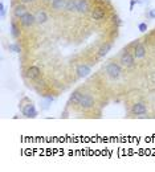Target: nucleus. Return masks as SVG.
Returning <instances> with one entry per match:
<instances>
[{"label": "nucleus", "mask_w": 155, "mask_h": 172, "mask_svg": "<svg viewBox=\"0 0 155 172\" xmlns=\"http://www.w3.org/2000/svg\"><path fill=\"white\" fill-rule=\"evenodd\" d=\"M105 72L106 74L109 76L111 80H118L122 74V69H121V65L115 64V62H109L106 66H105Z\"/></svg>", "instance_id": "obj_1"}, {"label": "nucleus", "mask_w": 155, "mask_h": 172, "mask_svg": "<svg viewBox=\"0 0 155 172\" xmlns=\"http://www.w3.org/2000/svg\"><path fill=\"white\" fill-rule=\"evenodd\" d=\"M120 62H121V65L125 67H133L134 64H135V57H134V54L130 53V52L125 50L122 53V56L120 57Z\"/></svg>", "instance_id": "obj_2"}, {"label": "nucleus", "mask_w": 155, "mask_h": 172, "mask_svg": "<svg viewBox=\"0 0 155 172\" xmlns=\"http://www.w3.org/2000/svg\"><path fill=\"white\" fill-rule=\"evenodd\" d=\"M78 105L85 109V110H87V109H92L93 106H94V100H93V97L89 95V94H82L81 95V100L78 102Z\"/></svg>", "instance_id": "obj_3"}, {"label": "nucleus", "mask_w": 155, "mask_h": 172, "mask_svg": "<svg viewBox=\"0 0 155 172\" xmlns=\"http://www.w3.org/2000/svg\"><path fill=\"white\" fill-rule=\"evenodd\" d=\"M23 115L27 117V118H36L37 117V110H36V107L33 103H28V105H25L23 107Z\"/></svg>", "instance_id": "obj_4"}, {"label": "nucleus", "mask_w": 155, "mask_h": 172, "mask_svg": "<svg viewBox=\"0 0 155 172\" xmlns=\"http://www.w3.org/2000/svg\"><path fill=\"white\" fill-rule=\"evenodd\" d=\"M20 21H21L23 27H32L33 24H36V17H35L33 13L27 12L21 19H20Z\"/></svg>", "instance_id": "obj_5"}, {"label": "nucleus", "mask_w": 155, "mask_h": 172, "mask_svg": "<svg viewBox=\"0 0 155 172\" xmlns=\"http://www.w3.org/2000/svg\"><path fill=\"white\" fill-rule=\"evenodd\" d=\"M76 73H77V76H78V77L85 78V77H87L92 73V67L87 64H81V65L77 66Z\"/></svg>", "instance_id": "obj_6"}, {"label": "nucleus", "mask_w": 155, "mask_h": 172, "mask_svg": "<svg viewBox=\"0 0 155 172\" xmlns=\"http://www.w3.org/2000/svg\"><path fill=\"white\" fill-rule=\"evenodd\" d=\"M131 113L134 114V115H144V114L147 113V107L144 106V103L138 102V103H135V105H133Z\"/></svg>", "instance_id": "obj_7"}, {"label": "nucleus", "mask_w": 155, "mask_h": 172, "mask_svg": "<svg viewBox=\"0 0 155 172\" xmlns=\"http://www.w3.org/2000/svg\"><path fill=\"white\" fill-rule=\"evenodd\" d=\"M134 57H135V60H142L144 56H146V48H144V45H142L139 43L135 48H134Z\"/></svg>", "instance_id": "obj_8"}, {"label": "nucleus", "mask_w": 155, "mask_h": 172, "mask_svg": "<svg viewBox=\"0 0 155 172\" xmlns=\"http://www.w3.org/2000/svg\"><path fill=\"white\" fill-rule=\"evenodd\" d=\"M41 74V70H40V67L39 66H29L28 69H27V77L31 78V80H36V78H39V76Z\"/></svg>", "instance_id": "obj_9"}, {"label": "nucleus", "mask_w": 155, "mask_h": 172, "mask_svg": "<svg viewBox=\"0 0 155 172\" xmlns=\"http://www.w3.org/2000/svg\"><path fill=\"white\" fill-rule=\"evenodd\" d=\"M92 19L93 20H97V21H101V20L105 19V11H103L102 8H100V7L94 8L92 11Z\"/></svg>", "instance_id": "obj_10"}, {"label": "nucleus", "mask_w": 155, "mask_h": 172, "mask_svg": "<svg viewBox=\"0 0 155 172\" xmlns=\"http://www.w3.org/2000/svg\"><path fill=\"white\" fill-rule=\"evenodd\" d=\"M35 17H36V23L37 24H45L46 20H48V15H46L44 9H39V11L35 13Z\"/></svg>", "instance_id": "obj_11"}, {"label": "nucleus", "mask_w": 155, "mask_h": 172, "mask_svg": "<svg viewBox=\"0 0 155 172\" xmlns=\"http://www.w3.org/2000/svg\"><path fill=\"white\" fill-rule=\"evenodd\" d=\"M89 11V2L87 0H77V12L86 13Z\"/></svg>", "instance_id": "obj_12"}, {"label": "nucleus", "mask_w": 155, "mask_h": 172, "mask_svg": "<svg viewBox=\"0 0 155 172\" xmlns=\"http://www.w3.org/2000/svg\"><path fill=\"white\" fill-rule=\"evenodd\" d=\"M66 3L68 0H52V8L54 11H63L66 7Z\"/></svg>", "instance_id": "obj_13"}, {"label": "nucleus", "mask_w": 155, "mask_h": 172, "mask_svg": "<svg viewBox=\"0 0 155 172\" xmlns=\"http://www.w3.org/2000/svg\"><path fill=\"white\" fill-rule=\"evenodd\" d=\"M27 12H28L27 8H25V6H23V4H19V6H16L13 9V15H15V17H17V19H21Z\"/></svg>", "instance_id": "obj_14"}, {"label": "nucleus", "mask_w": 155, "mask_h": 172, "mask_svg": "<svg viewBox=\"0 0 155 172\" xmlns=\"http://www.w3.org/2000/svg\"><path fill=\"white\" fill-rule=\"evenodd\" d=\"M110 50H111V44L110 43H105L100 48V50H98V54H100V57H105Z\"/></svg>", "instance_id": "obj_15"}, {"label": "nucleus", "mask_w": 155, "mask_h": 172, "mask_svg": "<svg viewBox=\"0 0 155 172\" xmlns=\"http://www.w3.org/2000/svg\"><path fill=\"white\" fill-rule=\"evenodd\" d=\"M65 9L69 12H77V0H68Z\"/></svg>", "instance_id": "obj_16"}, {"label": "nucleus", "mask_w": 155, "mask_h": 172, "mask_svg": "<svg viewBox=\"0 0 155 172\" xmlns=\"http://www.w3.org/2000/svg\"><path fill=\"white\" fill-rule=\"evenodd\" d=\"M81 93L80 91H73L72 93V95H70V98H69V102L70 103H77V105H78V102H80V100H81Z\"/></svg>", "instance_id": "obj_17"}, {"label": "nucleus", "mask_w": 155, "mask_h": 172, "mask_svg": "<svg viewBox=\"0 0 155 172\" xmlns=\"http://www.w3.org/2000/svg\"><path fill=\"white\" fill-rule=\"evenodd\" d=\"M8 49L9 50H12L13 53H20V46H19V44H16V43H13V44H9L8 45Z\"/></svg>", "instance_id": "obj_18"}, {"label": "nucleus", "mask_w": 155, "mask_h": 172, "mask_svg": "<svg viewBox=\"0 0 155 172\" xmlns=\"http://www.w3.org/2000/svg\"><path fill=\"white\" fill-rule=\"evenodd\" d=\"M11 29H12V36L15 39H17L20 36V32H19V28L16 27V24H15V23H11Z\"/></svg>", "instance_id": "obj_19"}, {"label": "nucleus", "mask_w": 155, "mask_h": 172, "mask_svg": "<svg viewBox=\"0 0 155 172\" xmlns=\"http://www.w3.org/2000/svg\"><path fill=\"white\" fill-rule=\"evenodd\" d=\"M6 13H7L6 6H4V3H3V2H0V17L4 19V17H6Z\"/></svg>", "instance_id": "obj_20"}, {"label": "nucleus", "mask_w": 155, "mask_h": 172, "mask_svg": "<svg viewBox=\"0 0 155 172\" xmlns=\"http://www.w3.org/2000/svg\"><path fill=\"white\" fill-rule=\"evenodd\" d=\"M138 29L141 30V32H146V30H147V24L146 23H139Z\"/></svg>", "instance_id": "obj_21"}, {"label": "nucleus", "mask_w": 155, "mask_h": 172, "mask_svg": "<svg viewBox=\"0 0 155 172\" xmlns=\"http://www.w3.org/2000/svg\"><path fill=\"white\" fill-rule=\"evenodd\" d=\"M148 19H155V8H153V9H150V12H148Z\"/></svg>", "instance_id": "obj_22"}, {"label": "nucleus", "mask_w": 155, "mask_h": 172, "mask_svg": "<svg viewBox=\"0 0 155 172\" xmlns=\"http://www.w3.org/2000/svg\"><path fill=\"white\" fill-rule=\"evenodd\" d=\"M138 44H139V41H138V40H137V41H134V43H131V44H130V48H133V49H134Z\"/></svg>", "instance_id": "obj_23"}, {"label": "nucleus", "mask_w": 155, "mask_h": 172, "mask_svg": "<svg viewBox=\"0 0 155 172\" xmlns=\"http://www.w3.org/2000/svg\"><path fill=\"white\" fill-rule=\"evenodd\" d=\"M135 3H137V0H131V3H130V11H133V8H134V6H135Z\"/></svg>", "instance_id": "obj_24"}, {"label": "nucleus", "mask_w": 155, "mask_h": 172, "mask_svg": "<svg viewBox=\"0 0 155 172\" xmlns=\"http://www.w3.org/2000/svg\"><path fill=\"white\" fill-rule=\"evenodd\" d=\"M21 3H24V4H27V3H33L35 0H20Z\"/></svg>", "instance_id": "obj_25"}]
</instances>
